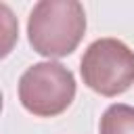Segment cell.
Listing matches in <instances>:
<instances>
[{"label":"cell","instance_id":"4","mask_svg":"<svg viewBox=\"0 0 134 134\" xmlns=\"http://www.w3.org/2000/svg\"><path fill=\"white\" fill-rule=\"evenodd\" d=\"M98 134H134V107L115 103L100 117Z\"/></svg>","mask_w":134,"mask_h":134},{"label":"cell","instance_id":"1","mask_svg":"<svg viewBox=\"0 0 134 134\" xmlns=\"http://www.w3.org/2000/svg\"><path fill=\"white\" fill-rule=\"evenodd\" d=\"M86 34V13L75 0H42L27 19V38L42 57L71 54Z\"/></svg>","mask_w":134,"mask_h":134},{"label":"cell","instance_id":"3","mask_svg":"<svg viewBox=\"0 0 134 134\" xmlns=\"http://www.w3.org/2000/svg\"><path fill=\"white\" fill-rule=\"evenodd\" d=\"M84 84L100 96H117L134 84V50L117 38L94 40L82 61Z\"/></svg>","mask_w":134,"mask_h":134},{"label":"cell","instance_id":"2","mask_svg":"<svg viewBox=\"0 0 134 134\" xmlns=\"http://www.w3.org/2000/svg\"><path fill=\"white\" fill-rule=\"evenodd\" d=\"M73 96L75 77L57 61L34 63L19 80V100L25 111L38 117L61 115L73 103Z\"/></svg>","mask_w":134,"mask_h":134}]
</instances>
